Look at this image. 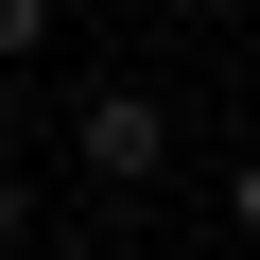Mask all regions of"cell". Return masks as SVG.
Listing matches in <instances>:
<instances>
[{
    "instance_id": "cell-4",
    "label": "cell",
    "mask_w": 260,
    "mask_h": 260,
    "mask_svg": "<svg viewBox=\"0 0 260 260\" xmlns=\"http://www.w3.org/2000/svg\"><path fill=\"white\" fill-rule=\"evenodd\" d=\"M225 225H243V243H260V156H243V174H225Z\"/></svg>"
},
{
    "instance_id": "cell-3",
    "label": "cell",
    "mask_w": 260,
    "mask_h": 260,
    "mask_svg": "<svg viewBox=\"0 0 260 260\" xmlns=\"http://www.w3.org/2000/svg\"><path fill=\"white\" fill-rule=\"evenodd\" d=\"M18 243H35V174L0 156V260H18Z\"/></svg>"
},
{
    "instance_id": "cell-2",
    "label": "cell",
    "mask_w": 260,
    "mask_h": 260,
    "mask_svg": "<svg viewBox=\"0 0 260 260\" xmlns=\"http://www.w3.org/2000/svg\"><path fill=\"white\" fill-rule=\"evenodd\" d=\"M52 52V0H0V70H35Z\"/></svg>"
},
{
    "instance_id": "cell-1",
    "label": "cell",
    "mask_w": 260,
    "mask_h": 260,
    "mask_svg": "<svg viewBox=\"0 0 260 260\" xmlns=\"http://www.w3.org/2000/svg\"><path fill=\"white\" fill-rule=\"evenodd\" d=\"M70 174H87V191H156V174H174V104H156V87H87V104H70Z\"/></svg>"
}]
</instances>
